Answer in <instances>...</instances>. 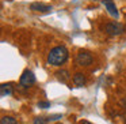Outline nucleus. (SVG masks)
I'll return each instance as SVG.
<instances>
[{
	"label": "nucleus",
	"instance_id": "1a4fd4ad",
	"mask_svg": "<svg viewBox=\"0 0 126 124\" xmlns=\"http://www.w3.org/2000/svg\"><path fill=\"white\" fill-rule=\"evenodd\" d=\"M12 93H14L12 83H1V86H0V96L7 97V96H11Z\"/></svg>",
	"mask_w": 126,
	"mask_h": 124
},
{
	"label": "nucleus",
	"instance_id": "4468645a",
	"mask_svg": "<svg viewBox=\"0 0 126 124\" xmlns=\"http://www.w3.org/2000/svg\"><path fill=\"white\" fill-rule=\"evenodd\" d=\"M119 104H121V106H122L123 109L126 110V97H123V98L121 99V101H119Z\"/></svg>",
	"mask_w": 126,
	"mask_h": 124
},
{
	"label": "nucleus",
	"instance_id": "7ed1b4c3",
	"mask_svg": "<svg viewBox=\"0 0 126 124\" xmlns=\"http://www.w3.org/2000/svg\"><path fill=\"white\" fill-rule=\"evenodd\" d=\"M123 30H125V27L119 22H110L106 23V26H104V31L109 36H119V34L123 33Z\"/></svg>",
	"mask_w": 126,
	"mask_h": 124
},
{
	"label": "nucleus",
	"instance_id": "0eeeda50",
	"mask_svg": "<svg viewBox=\"0 0 126 124\" xmlns=\"http://www.w3.org/2000/svg\"><path fill=\"white\" fill-rule=\"evenodd\" d=\"M54 75L57 78V80H60L61 83H66L71 79V75H69V72L66 70H58V71H56Z\"/></svg>",
	"mask_w": 126,
	"mask_h": 124
},
{
	"label": "nucleus",
	"instance_id": "39448f33",
	"mask_svg": "<svg viewBox=\"0 0 126 124\" xmlns=\"http://www.w3.org/2000/svg\"><path fill=\"white\" fill-rule=\"evenodd\" d=\"M102 3H103V6L106 7L107 12H109L111 17H114V18H118V17H119V14H118V10H117V7H115V3L112 1V0H102Z\"/></svg>",
	"mask_w": 126,
	"mask_h": 124
},
{
	"label": "nucleus",
	"instance_id": "f8f14e48",
	"mask_svg": "<svg viewBox=\"0 0 126 124\" xmlns=\"http://www.w3.org/2000/svg\"><path fill=\"white\" fill-rule=\"evenodd\" d=\"M47 119L45 117H35L34 119V124H47Z\"/></svg>",
	"mask_w": 126,
	"mask_h": 124
},
{
	"label": "nucleus",
	"instance_id": "423d86ee",
	"mask_svg": "<svg viewBox=\"0 0 126 124\" xmlns=\"http://www.w3.org/2000/svg\"><path fill=\"white\" fill-rule=\"evenodd\" d=\"M30 10H33L35 12H49V11H52V6L45 4V3H31Z\"/></svg>",
	"mask_w": 126,
	"mask_h": 124
},
{
	"label": "nucleus",
	"instance_id": "ddd939ff",
	"mask_svg": "<svg viewBox=\"0 0 126 124\" xmlns=\"http://www.w3.org/2000/svg\"><path fill=\"white\" fill-rule=\"evenodd\" d=\"M61 117H63L61 115H52V116L47 117V120L49 121H56V120H58V119H61Z\"/></svg>",
	"mask_w": 126,
	"mask_h": 124
},
{
	"label": "nucleus",
	"instance_id": "9b49d317",
	"mask_svg": "<svg viewBox=\"0 0 126 124\" xmlns=\"http://www.w3.org/2000/svg\"><path fill=\"white\" fill-rule=\"evenodd\" d=\"M38 108H41V109H47V108H50V102L49 101H39Z\"/></svg>",
	"mask_w": 126,
	"mask_h": 124
},
{
	"label": "nucleus",
	"instance_id": "f03ea898",
	"mask_svg": "<svg viewBox=\"0 0 126 124\" xmlns=\"http://www.w3.org/2000/svg\"><path fill=\"white\" fill-rule=\"evenodd\" d=\"M34 83H35V75L33 74V71H30V70H25L23 71V74L20 75V79H19V85L22 86V87H30V86H33Z\"/></svg>",
	"mask_w": 126,
	"mask_h": 124
},
{
	"label": "nucleus",
	"instance_id": "9d476101",
	"mask_svg": "<svg viewBox=\"0 0 126 124\" xmlns=\"http://www.w3.org/2000/svg\"><path fill=\"white\" fill-rule=\"evenodd\" d=\"M0 124H18V121L11 116H3L0 119Z\"/></svg>",
	"mask_w": 126,
	"mask_h": 124
},
{
	"label": "nucleus",
	"instance_id": "2eb2a0df",
	"mask_svg": "<svg viewBox=\"0 0 126 124\" xmlns=\"http://www.w3.org/2000/svg\"><path fill=\"white\" fill-rule=\"evenodd\" d=\"M79 124H94V123H91V121H88V120H81Z\"/></svg>",
	"mask_w": 126,
	"mask_h": 124
},
{
	"label": "nucleus",
	"instance_id": "6e6552de",
	"mask_svg": "<svg viewBox=\"0 0 126 124\" xmlns=\"http://www.w3.org/2000/svg\"><path fill=\"white\" fill-rule=\"evenodd\" d=\"M73 83H75V86H77V87H83V86L87 83L85 75L81 74V72H76V74L73 75Z\"/></svg>",
	"mask_w": 126,
	"mask_h": 124
},
{
	"label": "nucleus",
	"instance_id": "20e7f679",
	"mask_svg": "<svg viewBox=\"0 0 126 124\" xmlns=\"http://www.w3.org/2000/svg\"><path fill=\"white\" fill-rule=\"evenodd\" d=\"M92 55H91L90 52H87V50H79V53H77L76 56V63L79 64V66H90V64H92Z\"/></svg>",
	"mask_w": 126,
	"mask_h": 124
},
{
	"label": "nucleus",
	"instance_id": "f257e3e1",
	"mask_svg": "<svg viewBox=\"0 0 126 124\" xmlns=\"http://www.w3.org/2000/svg\"><path fill=\"white\" fill-rule=\"evenodd\" d=\"M69 57V52L64 45H58L54 47L47 55V64L54 67H60L68 60Z\"/></svg>",
	"mask_w": 126,
	"mask_h": 124
}]
</instances>
